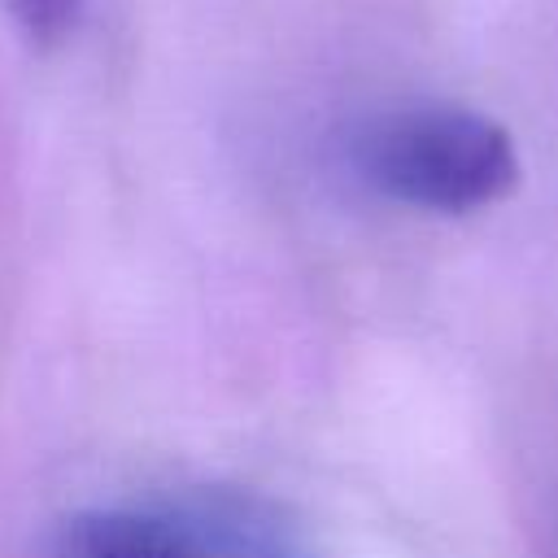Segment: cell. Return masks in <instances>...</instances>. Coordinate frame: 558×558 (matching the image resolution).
Segmentation results:
<instances>
[{
    "label": "cell",
    "mask_w": 558,
    "mask_h": 558,
    "mask_svg": "<svg viewBox=\"0 0 558 558\" xmlns=\"http://www.w3.org/2000/svg\"><path fill=\"white\" fill-rule=\"evenodd\" d=\"M9 4L35 44H57L78 17V0H9Z\"/></svg>",
    "instance_id": "obj_3"
},
{
    "label": "cell",
    "mask_w": 558,
    "mask_h": 558,
    "mask_svg": "<svg viewBox=\"0 0 558 558\" xmlns=\"http://www.w3.org/2000/svg\"><path fill=\"white\" fill-rule=\"evenodd\" d=\"M349 161L379 196L423 214H475L519 183L510 131L466 105H401L366 118L349 140Z\"/></svg>",
    "instance_id": "obj_1"
},
{
    "label": "cell",
    "mask_w": 558,
    "mask_h": 558,
    "mask_svg": "<svg viewBox=\"0 0 558 558\" xmlns=\"http://www.w3.org/2000/svg\"><path fill=\"white\" fill-rule=\"evenodd\" d=\"M39 558H292L279 523L248 501L96 506L61 519Z\"/></svg>",
    "instance_id": "obj_2"
}]
</instances>
